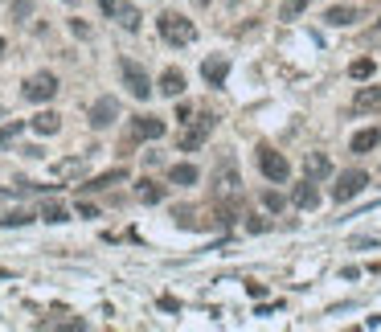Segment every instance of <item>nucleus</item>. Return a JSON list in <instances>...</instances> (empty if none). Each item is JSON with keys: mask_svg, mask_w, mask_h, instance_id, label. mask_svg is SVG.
Returning <instances> with one entry per match:
<instances>
[{"mask_svg": "<svg viewBox=\"0 0 381 332\" xmlns=\"http://www.w3.org/2000/svg\"><path fill=\"white\" fill-rule=\"evenodd\" d=\"M218 127V115H209V111H201V115H193L189 123H181V136H176V148L181 152H197L205 140H209V131Z\"/></svg>", "mask_w": 381, "mask_h": 332, "instance_id": "1", "label": "nucleus"}, {"mask_svg": "<svg viewBox=\"0 0 381 332\" xmlns=\"http://www.w3.org/2000/svg\"><path fill=\"white\" fill-rule=\"evenodd\" d=\"M156 29H160V37L168 41V45H193V37H197V29H193V21H185L181 12H160L156 16Z\"/></svg>", "mask_w": 381, "mask_h": 332, "instance_id": "2", "label": "nucleus"}, {"mask_svg": "<svg viewBox=\"0 0 381 332\" xmlns=\"http://www.w3.org/2000/svg\"><path fill=\"white\" fill-rule=\"evenodd\" d=\"M119 78H123V86H127V94L131 99H152V78H148V70L140 66V62H131V58H119Z\"/></svg>", "mask_w": 381, "mask_h": 332, "instance_id": "3", "label": "nucleus"}, {"mask_svg": "<svg viewBox=\"0 0 381 332\" xmlns=\"http://www.w3.org/2000/svg\"><path fill=\"white\" fill-rule=\"evenodd\" d=\"M259 173H263L267 181L283 185V181L291 177V164H287V156H283V152H275L271 144H263V148H259Z\"/></svg>", "mask_w": 381, "mask_h": 332, "instance_id": "4", "label": "nucleus"}, {"mask_svg": "<svg viewBox=\"0 0 381 332\" xmlns=\"http://www.w3.org/2000/svg\"><path fill=\"white\" fill-rule=\"evenodd\" d=\"M53 94H57V78H53L49 70L29 74V78H25V86H21V99H29V103H49Z\"/></svg>", "mask_w": 381, "mask_h": 332, "instance_id": "5", "label": "nucleus"}, {"mask_svg": "<svg viewBox=\"0 0 381 332\" xmlns=\"http://www.w3.org/2000/svg\"><path fill=\"white\" fill-rule=\"evenodd\" d=\"M365 185H369V173H361V168L341 173V181H337L332 197H337V201H353V197H361V193H365Z\"/></svg>", "mask_w": 381, "mask_h": 332, "instance_id": "6", "label": "nucleus"}, {"mask_svg": "<svg viewBox=\"0 0 381 332\" xmlns=\"http://www.w3.org/2000/svg\"><path fill=\"white\" fill-rule=\"evenodd\" d=\"M86 119H90V127H94V131H103V127H111V123L119 119V103H115L111 94H103V99L90 107V115H86Z\"/></svg>", "mask_w": 381, "mask_h": 332, "instance_id": "7", "label": "nucleus"}, {"mask_svg": "<svg viewBox=\"0 0 381 332\" xmlns=\"http://www.w3.org/2000/svg\"><path fill=\"white\" fill-rule=\"evenodd\" d=\"M164 131H168V127H164V119H156V115H135L131 127H127L131 140H160Z\"/></svg>", "mask_w": 381, "mask_h": 332, "instance_id": "8", "label": "nucleus"}, {"mask_svg": "<svg viewBox=\"0 0 381 332\" xmlns=\"http://www.w3.org/2000/svg\"><path fill=\"white\" fill-rule=\"evenodd\" d=\"M353 115H369V111H381V86H361L349 103Z\"/></svg>", "mask_w": 381, "mask_h": 332, "instance_id": "9", "label": "nucleus"}, {"mask_svg": "<svg viewBox=\"0 0 381 332\" xmlns=\"http://www.w3.org/2000/svg\"><path fill=\"white\" fill-rule=\"evenodd\" d=\"M201 78H205L209 86H222V82L230 78V58H205V62H201Z\"/></svg>", "mask_w": 381, "mask_h": 332, "instance_id": "10", "label": "nucleus"}, {"mask_svg": "<svg viewBox=\"0 0 381 332\" xmlns=\"http://www.w3.org/2000/svg\"><path fill=\"white\" fill-rule=\"evenodd\" d=\"M164 99H181L185 94V70H176V66H168L164 74H160V86H156Z\"/></svg>", "mask_w": 381, "mask_h": 332, "instance_id": "11", "label": "nucleus"}, {"mask_svg": "<svg viewBox=\"0 0 381 332\" xmlns=\"http://www.w3.org/2000/svg\"><path fill=\"white\" fill-rule=\"evenodd\" d=\"M213 181H218L226 193H234V189H238V164H234V156H222V164L213 168Z\"/></svg>", "mask_w": 381, "mask_h": 332, "instance_id": "12", "label": "nucleus"}, {"mask_svg": "<svg viewBox=\"0 0 381 332\" xmlns=\"http://www.w3.org/2000/svg\"><path fill=\"white\" fill-rule=\"evenodd\" d=\"M291 201H295L300 209H316V205H320V193H316V181H312V177H304V181L295 185V193H291Z\"/></svg>", "mask_w": 381, "mask_h": 332, "instance_id": "13", "label": "nucleus"}, {"mask_svg": "<svg viewBox=\"0 0 381 332\" xmlns=\"http://www.w3.org/2000/svg\"><path fill=\"white\" fill-rule=\"evenodd\" d=\"M378 144H381V127H365V131H357V136L349 140V152L365 156V152H373Z\"/></svg>", "mask_w": 381, "mask_h": 332, "instance_id": "14", "label": "nucleus"}, {"mask_svg": "<svg viewBox=\"0 0 381 332\" xmlns=\"http://www.w3.org/2000/svg\"><path fill=\"white\" fill-rule=\"evenodd\" d=\"M111 16H115L127 33H135V29H140V21H144V16H140V8H135V4H127V0H115V12H111Z\"/></svg>", "mask_w": 381, "mask_h": 332, "instance_id": "15", "label": "nucleus"}, {"mask_svg": "<svg viewBox=\"0 0 381 332\" xmlns=\"http://www.w3.org/2000/svg\"><path fill=\"white\" fill-rule=\"evenodd\" d=\"M304 173H308L312 181H324V177L332 173V160H328L324 152H308V156H304Z\"/></svg>", "mask_w": 381, "mask_h": 332, "instance_id": "16", "label": "nucleus"}, {"mask_svg": "<svg viewBox=\"0 0 381 332\" xmlns=\"http://www.w3.org/2000/svg\"><path fill=\"white\" fill-rule=\"evenodd\" d=\"M197 177H201V173H197V164H185V160L168 168V181H172V185H181V189H189V185H197Z\"/></svg>", "mask_w": 381, "mask_h": 332, "instance_id": "17", "label": "nucleus"}, {"mask_svg": "<svg viewBox=\"0 0 381 332\" xmlns=\"http://www.w3.org/2000/svg\"><path fill=\"white\" fill-rule=\"evenodd\" d=\"M57 127H62V115H57V111L33 115V131H37V136H57Z\"/></svg>", "mask_w": 381, "mask_h": 332, "instance_id": "18", "label": "nucleus"}, {"mask_svg": "<svg viewBox=\"0 0 381 332\" xmlns=\"http://www.w3.org/2000/svg\"><path fill=\"white\" fill-rule=\"evenodd\" d=\"M119 181H127V168H111V173H103V177H94L90 185H82L86 193H98V189H111V185H119Z\"/></svg>", "mask_w": 381, "mask_h": 332, "instance_id": "19", "label": "nucleus"}, {"mask_svg": "<svg viewBox=\"0 0 381 332\" xmlns=\"http://www.w3.org/2000/svg\"><path fill=\"white\" fill-rule=\"evenodd\" d=\"M357 16H361V12H357L353 4H337V8H328V12H324V21H328V25H353Z\"/></svg>", "mask_w": 381, "mask_h": 332, "instance_id": "20", "label": "nucleus"}, {"mask_svg": "<svg viewBox=\"0 0 381 332\" xmlns=\"http://www.w3.org/2000/svg\"><path fill=\"white\" fill-rule=\"evenodd\" d=\"M135 197H140L144 205H156V201H164V185H156V181H140Z\"/></svg>", "mask_w": 381, "mask_h": 332, "instance_id": "21", "label": "nucleus"}, {"mask_svg": "<svg viewBox=\"0 0 381 332\" xmlns=\"http://www.w3.org/2000/svg\"><path fill=\"white\" fill-rule=\"evenodd\" d=\"M373 70H378V62H373V58H357V62L349 66V78L365 82V78H373Z\"/></svg>", "mask_w": 381, "mask_h": 332, "instance_id": "22", "label": "nucleus"}, {"mask_svg": "<svg viewBox=\"0 0 381 332\" xmlns=\"http://www.w3.org/2000/svg\"><path fill=\"white\" fill-rule=\"evenodd\" d=\"M37 218H45L49 226H62V222H70V214H66V209H62L57 201H49V205H41V214H37Z\"/></svg>", "mask_w": 381, "mask_h": 332, "instance_id": "23", "label": "nucleus"}, {"mask_svg": "<svg viewBox=\"0 0 381 332\" xmlns=\"http://www.w3.org/2000/svg\"><path fill=\"white\" fill-rule=\"evenodd\" d=\"M304 8H308V0H283V4H279V16H283V21H295Z\"/></svg>", "mask_w": 381, "mask_h": 332, "instance_id": "24", "label": "nucleus"}, {"mask_svg": "<svg viewBox=\"0 0 381 332\" xmlns=\"http://www.w3.org/2000/svg\"><path fill=\"white\" fill-rule=\"evenodd\" d=\"M21 127H25L21 119H12V123H4V127H0V148H8V144H12V140L21 136Z\"/></svg>", "mask_w": 381, "mask_h": 332, "instance_id": "25", "label": "nucleus"}, {"mask_svg": "<svg viewBox=\"0 0 381 332\" xmlns=\"http://www.w3.org/2000/svg\"><path fill=\"white\" fill-rule=\"evenodd\" d=\"M29 222H33V214H25V209H12L0 218V226H29Z\"/></svg>", "mask_w": 381, "mask_h": 332, "instance_id": "26", "label": "nucleus"}, {"mask_svg": "<svg viewBox=\"0 0 381 332\" xmlns=\"http://www.w3.org/2000/svg\"><path fill=\"white\" fill-rule=\"evenodd\" d=\"M78 168H82V160H62L53 173H57V177H70V173H78Z\"/></svg>", "mask_w": 381, "mask_h": 332, "instance_id": "27", "label": "nucleus"}, {"mask_svg": "<svg viewBox=\"0 0 381 332\" xmlns=\"http://www.w3.org/2000/svg\"><path fill=\"white\" fill-rule=\"evenodd\" d=\"M263 205H267V209H283V197H279L275 189H267V193H263Z\"/></svg>", "mask_w": 381, "mask_h": 332, "instance_id": "28", "label": "nucleus"}, {"mask_svg": "<svg viewBox=\"0 0 381 332\" xmlns=\"http://www.w3.org/2000/svg\"><path fill=\"white\" fill-rule=\"evenodd\" d=\"M29 12H33V0H16V4H12V16H16V21H25Z\"/></svg>", "mask_w": 381, "mask_h": 332, "instance_id": "29", "label": "nucleus"}, {"mask_svg": "<svg viewBox=\"0 0 381 332\" xmlns=\"http://www.w3.org/2000/svg\"><path fill=\"white\" fill-rule=\"evenodd\" d=\"M176 119L189 123V119H193V103H176Z\"/></svg>", "mask_w": 381, "mask_h": 332, "instance_id": "30", "label": "nucleus"}, {"mask_svg": "<svg viewBox=\"0 0 381 332\" xmlns=\"http://www.w3.org/2000/svg\"><path fill=\"white\" fill-rule=\"evenodd\" d=\"M78 214H82V218H98V209H94L90 201H78Z\"/></svg>", "mask_w": 381, "mask_h": 332, "instance_id": "31", "label": "nucleus"}, {"mask_svg": "<svg viewBox=\"0 0 381 332\" xmlns=\"http://www.w3.org/2000/svg\"><path fill=\"white\" fill-rule=\"evenodd\" d=\"M246 292H250L254 300H263V296H267V288H263V283H246Z\"/></svg>", "mask_w": 381, "mask_h": 332, "instance_id": "32", "label": "nucleus"}, {"mask_svg": "<svg viewBox=\"0 0 381 332\" xmlns=\"http://www.w3.org/2000/svg\"><path fill=\"white\" fill-rule=\"evenodd\" d=\"M98 8H103V12L111 16V12H115V0H98Z\"/></svg>", "mask_w": 381, "mask_h": 332, "instance_id": "33", "label": "nucleus"}, {"mask_svg": "<svg viewBox=\"0 0 381 332\" xmlns=\"http://www.w3.org/2000/svg\"><path fill=\"white\" fill-rule=\"evenodd\" d=\"M0 53H4V37H0Z\"/></svg>", "mask_w": 381, "mask_h": 332, "instance_id": "34", "label": "nucleus"}, {"mask_svg": "<svg viewBox=\"0 0 381 332\" xmlns=\"http://www.w3.org/2000/svg\"><path fill=\"white\" fill-rule=\"evenodd\" d=\"M230 4H242V0H230Z\"/></svg>", "mask_w": 381, "mask_h": 332, "instance_id": "35", "label": "nucleus"}, {"mask_svg": "<svg viewBox=\"0 0 381 332\" xmlns=\"http://www.w3.org/2000/svg\"><path fill=\"white\" fill-rule=\"evenodd\" d=\"M197 4H209V0H197Z\"/></svg>", "mask_w": 381, "mask_h": 332, "instance_id": "36", "label": "nucleus"}]
</instances>
